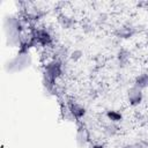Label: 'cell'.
<instances>
[{"instance_id": "cell-1", "label": "cell", "mask_w": 148, "mask_h": 148, "mask_svg": "<svg viewBox=\"0 0 148 148\" xmlns=\"http://www.w3.org/2000/svg\"><path fill=\"white\" fill-rule=\"evenodd\" d=\"M31 36L37 45L43 47H49L53 44V35L45 27H32L30 28Z\"/></svg>"}, {"instance_id": "cell-2", "label": "cell", "mask_w": 148, "mask_h": 148, "mask_svg": "<svg viewBox=\"0 0 148 148\" xmlns=\"http://www.w3.org/2000/svg\"><path fill=\"white\" fill-rule=\"evenodd\" d=\"M31 64V57L30 54H17L16 57H14L13 59H10L9 61L6 62L5 68L7 72H21L23 69H25L27 67H29Z\"/></svg>"}, {"instance_id": "cell-3", "label": "cell", "mask_w": 148, "mask_h": 148, "mask_svg": "<svg viewBox=\"0 0 148 148\" xmlns=\"http://www.w3.org/2000/svg\"><path fill=\"white\" fill-rule=\"evenodd\" d=\"M64 101L66 102V104H67V106H68V110H69V112H71V114H72L74 121L81 123L82 119H83V118L86 117V114H87V109H86L82 104L77 103L76 101H74V99H72V98H67V97L65 98V97H64Z\"/></svg>"}, {"instance_id": "cell-4", "label": "cell", "mask_w": 148, "mask_h": 148, "mask_svg": "<svg viewBox=\"0 0 148 148\" xmlns=\"http://www.w3.org/2000/svg\"><path fill=\"white\" fill-rule=\"evenodd\" d=\"M89 142H90V133H89V130L81 121V123L77 124V130H76V145L80 148H84Z\"/></svg>"}, {"instance_id": "cell-5", "label": "cell", "mask_w": 148, "mask_h": 148, "mask_svg": "<svg viewBox=\"0 0 148 148\" xmlns=\"http://www.w3.org/2000/svg\"><path fill=\"white\" fill-rule=\"evenodd\" d=\"M143 99V92L141 89L132 86L127 90V102L131 106H138Z\"/></svg>"}, {"instance_id": "cell-6", "label": "cell", "mask_w": 148, "mask_h": 148, "mask_svg": "<svg viewBox=\"0 0 148 148\" xmlns=\"http://www.w3.org/2000/svg\"><path fill=\"white\" fill-rule=\"evenodd\" d=\"M134 34H135V28H134L133 25H130V24L121 25V27H119V28L114 31L116 37H118V38H120V39L131 38Z\"/></svg>"}, {"instance_id": "cell-7", "label": "cell", "mask_w": 148, "mask_h": 148, "mask_svg": "<svg viewBox=\"0 0 148 148\" xmlns=\"http://www.w3.org/2000/svg\"><path fill=\"white\" fill-rule=\"evenodd\" d=\"M57 18H58V23H59L60 27L64 28V29H71V28H73L74 24H75V18H74L73 16H69V15L65 14V13L58 14Z\"/></svg>"}, {"instance_id": "cell-8", "label": "cell", "mask_w": 148, "mask_h": 148, "mask_svg": "<svg viewBox=\"0 0 148 148\" xmlns=\"http://www.w3.org/2000/svg\"><path fill=\"white\" fill-rule=\"evenodd\" d=\"M120 131V127L118 124H114V123H109L108 125L104 126L103 128V133L106 138H113L116 136Z\"/></svg>"}, {"instance_id": "cell-9", "label": "cell", "mask_w": 148, "mask_h": 148, "mask_svg": "<svg viewBox=\"0 0 148 148\" xmlns=\"http://www.w3.org/2000/svg\"><path fill=\"white\" fill-rule=\"evenodd\" d=\"M133 86L141 90L145 88H148V73H141V74L136 75L134 79Z\"/></svg>"}, {"instance_id": "cell-10", "label": "cell", "mask_w": 148, "mask_h": 148, "mask_svg": "<svg viewBox=\"0 0 148 148\" xmlns=\"http://www.w3.org/2000/svg\"><path fill=\"white\" fill-rule=\"evenodd\" d=\"M105 117L110 123H114V124H119L123 120V113L119 112L118 110H108L105 112Z\"/></svg>"}, {"instance_id": "cell-11", "label": "cell", "mask_w": 148, "mask_h": 148, "mask_svg": "<svg viewBox=\"0 0 148 148\" xmlns=\"http://www.w3.org/2000/svg\"><path fill=\"white\" fill-rule=\"evenodd\" d=\"M128 59H130V52H128L126 49L121 47V49L118 51V53H117V61H118V65H119L120 67L126 66V64L128 62Z\"/></svg>"}, {"instance_id": "cell-12", "label": "cell", "mask_w": 148, "mask_h": 148, "mask_svg": "<svg viewBox=\"0 0 148 148\" xmlns=\"http://www.w3.org/2000/svg\"><path fill=\"white\" fill-rule=\"evenodd\" d=\"M82 56H83V52H82L81 50L76 49V50H74V51H72V52L69 53V59L75 62V61L80 60V59L82 58Z\"/></svg>"}, {"instance_id": "cell-13", "label": "cell", "mask_w": 148, "mask_h": 148, "mask_svg": "<svg viewBox=\"0 0 148 148\" xmlns=\"http://www.w3.org/2000/svg\"><path fill=\"white\" fill-rule=\"evenodd\" d=\"M135 147L136 148H148V141H146V140H139V141H136L135 143Z\"/></svg>"}, {"instance_id": "cell-14", "label": "cell", "mask_w": 148, "mask_h": 148, "mask_svg": "<svg viewBox=\"0 0 148 148\" xmlns=\"http://www.w3.org/2000/svg\"><path fill=\"white\" fill-rule=\"evenodd\" d=\"M90 148H105L103 143H94L90 146Z\"/></svg>"}, {"instance_id": "cell-15", "label": "cell", "mask_w": 148, "mask_h": 148, "mask_svg": "<svg viewBox=\"0 0 148 148\" xmlns=\"http://www.w3.org/2000/svg\"><path fill=\"white\" fill-rule=\"evenodd\" d=\"M123 148H136L134 143H128V145H125Z\"/></svg>"}, {"instance_id": "cell-16", "label": "cell", "mask_w": 148, "mask_h": 148, "mask_svg": "<svg viewBox=\"0 0 148 148\" xmlns=\"http://www.w3.org/2000/svg\"><path fill=\"white\" fill-rule=\"evenodd\" d=\"M105 20H106V15H105V14H101V15H99V21L104 22Z\"/></svg>"}]
</instances>
